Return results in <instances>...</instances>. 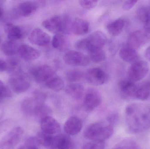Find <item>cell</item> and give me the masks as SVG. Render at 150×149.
I'll use <instances>...</instances> for the list:
<instances>
[{
    "instance_id": "obj_1",
    "label": "cell",
    "mask_w": 150,
    "mask_h": 149,
    "mask_svg": "<svg viewBox=\"0 0 150 149\" xmlns=\"http://www.w3.org/2000/svg\"><path fill=\"white\" fill-rule=\"evenodd\" d=\"M126 123L129 129L135 134L150 129V106L140 103H132L125 110Z\"/></svg>"
},
{
    "instance_id": "obj_2",
    "label": "cell",
    "mask_w": 150,
    "mask_h": 149,
    "mask_svg": "<svg viewBox=\"0 0 150 149\" xmlns=\"http://www.w3.org/2000/svg\"><path fill=\"white\" fill-rule=\"evenodd\" d=\"M72 21L69 16L56 15L46 19L42 22V26L54 34H67L71 31Z\"/></svg>"
},
{
    "instance_id": "obj_3",
    "label": "cell",
    "mask_w": 150,
    "mask_h": 149,
    "mask_svg": "<svg viewBox=\"0 0 150 149\" xmlns=\"http://www.w3.org/2000/svg\"><path fill=\"white\" fill-rule=\"evenodd\" d=\"M114 133L113 127L104 122H97L88 126L84 135L91 141H104L110 138Z\"/></svg>"
},
{
    "instance_id": "obj_4",
    "label": "cell",
    "mask_w": 150,
    "mask_h": 149,
    "mask_svg": "<svg viewBox=\"0 0 150 149\" xmlns=\"http://www.w3.org/2000/svg\"><path fill=\"white\" fill-rule=\"evenodd\" d=\"M12 90L16 94L26 92L31 85V79L26 73L20 71L11 74L8 80Z\"/></svg>"
},
{
    "instance_id": "obj_5",
    "label": "cell",
    "mask_w": 150,
    "mask_h": 149,
    "mask_svg": "<svg viewBox=\"0 0 150 149\" xmlns=\"http://www.w3.org/2000/svg\"><path fill=\"white\" fill-rule=\"evenodd\" d=\"M149 70V64L144 60H137L132 64L128 71V80L136 83L142 79L148 74Z\"/></svg>"
},
{
    "instance_id": "obj_6",
    "label": "cell",
    "mask_w": 150,
    "mask_h": 149,
    "mask_svg": "<svg viewBox=\"0 0 150 149\" xmlns=\"http://www.w3.org/2000/svg\"><path fill=\"white\" fill-rule=\"evenodd\" d=\"M86 50L89 52L102 49L107 41L105 34L100 31H96L84 38Z\"/></svg>"
},
{
    "instance_id": "obj_7",
    "label": "cell",
    "mask_w": 150,
    "mask_h": 149,
    "mask_svg": "<svg viewBox=\"0 0 150 149\" xmlns=\"http://www.w3.org/2000/svg\"><path fill=\"white\" fill-rule=\"evenodd\" d=\"M101 94L95 88H88L84 94L83 106L86 112H92L101 104Z\"/></svg>"
},
{
    "instance_id": "obj_8",
    "label": "cell",
    "mask_w": 150,
    "mask_h": 149,
    "mask_svg": "<svg viewBox=\"0 0 150 149\" xmlns=\"http://www.w3.org/2000/svg\"><path fill=\"white\" fill-rule=\"evenodd\" d=\"M86 81L95 86L102 85L109 80V76L105 71L100 67L91 68L84 74Z\"/></svg>"
},
{
    "instance_id": "obj_9",
    "label": "cell",
    "mask_w": 150,
    "mask_h": 149,
    "mask_svg": "<svg viewBox=\"0 0 150 149\" xmlns=\"http://www.w3.org/2000/svg\"><path fill=\"white\" fill-rule=\"evenodd\" d=\"M66 64L74 66H86L90 62V59L83 53L76 51H69L64 55Z\"/></svg>"
},
{
    "instance_id": "obj_10",
    "label": "cell",
    "mask_w": 150,
    "mask_h": 149,
    "mask_svg": "<svg viewBox=\"0 0 150 149\" xmlns=\"http://www.w3.org/2000/svg\"><path fill=\"white\" fill-rule=\"evenodd\" d=\"M31 74L34 80L38 83H45L54 75L53 69L47 65H42L33 68Z\"/></svg>"
},
{
    "instance_id": "obj_11",
    "label": "cell",
    "mask_w": 150,
    "mask_h": 149,
    "mask_svg": "<svg viewBox=\"0 0 150 149\" xmlns=\"http://www.w3.org/2000/svg\"><path fill=\"white\" fill-rule=\"evenodd\" d=\"M28 39L33 44L39 46H45L49 44L51 38L43 30L36 28L30 32Z\"/></svg>"
},
{
    "instance_id": "obj_12",
    "label": "cell",
    "mask_w": 150,
    "mask_h": 149,
    "mask_svg": "<svg viewBox=\"0 0 150 149\" xmlns=\"http://www.w3.org/2000/svg\"><path fill=\"white\" fill-rule=\"evenodd\" d=\"M23 129L21 127L13 129L7 136L2 149H13L19 143L23 134Z\"/></svg>"
},
{
    "instance_id": "obj_13",
    "label": "cell",
    "mask_w": 150,
    "mask_h": 149,
    "mask_svg": "<svg viewBox=\"0 0 150 149\" xmlns=\"http://www.w3.org/2000/svg\"><path fill=\"white\" fill-rule=\"evenodd\" d=\"M41 131L49 134H59L61 131L59 123L52 116H48L40 122Z\"/></svg>"
},
{
    "instance_id": "obj_14",
    "label": "cell",
    "mask_w": 150,
    "mask_h": 149,
    "mask_svg": "<svg viewBox=\"0 0 150 149\" xmlns=\"http://www.w3.org/2000/svg\"><path fill=\"white\" fill-rule=\"evenodd\" d=\"M43 1H26L19 3L17 8V12L22 17L29 16L35 13L40 6L43 4Z\"/></svg>"
},
{
    "instance_id": "obj_15",
    "label": "cell",
    "mask_w": 150,
    "mask_h": 149,
    "mask_svg": "<svg viewBox=\"0 0 150 149\" xmlns=\"http://www.w3.org/2000/svg\"><path fill=\"white\" fill-rule=\"evenodd\" d=\"M83 127V122L77 116L69 117L64 125V130L67 135L74 136L81 131Z\"/></svg>"
},
{
    "instance_id": "obj_16",
    "label": "cell",
    "mask_w": 150,
    "mask_h": 149,
    "mask_svg": "<svg viewBox=\"0 0 150 149\" xmlns=\"http://www.w3.org/2000/svg\"><path fill=\"white\" fill-rule=\"evenodd\" d=\"M120 94L124 99H130L135 98L137 85L129 80H122L119 85Z\"/></svg>"
},
{
    "instance_id": "obj_17",
    "label": "cell",
    "mask_w": 150,
    "mask_h": 149,
    "mask_svg": "<svg viewBox=\"0 0 150 149\" xmlns=\"http://www.w3.org/2000/svg\"><path fill=\"white\" fill-rule=\"evenodd\" d=\"M5 31L9 41L13 42L23 38L27 34L26 30L11 23L6 24Z\"/></svg>"
},
{
    "instance_id": "obj_18",
    "label": "cell",
    "mask_w": 150,
    "mask_h": 149,
    "mask_svg": "<svg viewBox=\"0 0 150 149\" xmlns=\"http://www.w3.org/2000/svg\"><path fill=\"white\" fill-rule=\"evenodd\" d=\"M148 38L146 33L142 31H133L129 36L128 46L134 49L139 48L145 44Z\"/></svg>"
},
{
    "instance_id": "obj_19",
    "label": "cell",
    "mask_w": 150,
    "mask_h": 149,
    "mask_svg": "<svg viewBox=\"0 0 150 149\" xmlns=\"http://www.w3.org/2000/svg\"><path fill=\"white\" fill-rule=\"evenodd\" d=\"M18 53L21 57L26 61H32L39 58L40 52L28 45L23 44L19 46Z\"/></svg>"
},
{
    "instance_id": "obj_20",
    "label": "cell",
    "mask_w": 150,
    "mask_h": 149,
    "mask_svg": "<svg viewBox=\"0 0 150 149\" xmlns=\"http://www.w3.org/2000/svg\"><path fill=\"white\" fill-rule=\"evenodd\" d=\"M40 144L48 149H57L58 134L53 135L40 132L37 137Z\"/></svg>"
},
{
    "instance_id": "obj_21",
    "label": "cell",
    "mask_w": 150,
    "mask_h": 149,
    "mask_svg": "<svg viewBox=\"0 0 150 149\" xmlns=\"http://www.w3.org/2000/svg\"><path fill=\"white\" fill-rule=\"evenodd\" d=\"M90 23L85 19L76 18L72 21L71 31L74 35L82 36L86 35L90 31Z\"/></svg>"
},
{
    "instance_id": "obj_22",
    "label": "cell",
    "mask_w": 150,
    "mask_h": 149,
    "mask_svg": "<svg viewBox=\"0 0 150 149\" xmlns=\"http://www.w3.org/2000/svg\"><path fill=\"white\" fill-rule=\"evenodd\" d=\"M66 93L76 100L81 99L84 94V87L78 83H71L65 87Z\"/></svg>"
},
{
    "instance_id": "obj_23",
    "label": "cell",
    "mask_w": 150,
    "mask_h": 149,
    "mask_svg": "<svg viewBox=\"0 0 150 149\" xmlns=\"http://www.w3.org/2000/svg\"><path fill=\"white\" fill-rule=\"evenodd\" d=\"M120 56L125 62L131 64L137 61L139 58V55L136 50L128 45L121 49Z\"/></svg>"
},
{
    "instance_id": "obj_24",
    "label": "cell",
    "mask_w": 150,
    "mask_h": 149,
    "mask_svg": "<svg viewBox=\"0 0 150 149\" xmlns=\"http://www.w3.org/2000/svg\"><path fill=\"white\" fill-rule=\"evenodd\" d=\"M126 24L124 18H119L109 22L107 25L108 33L112 36H119L123 31Z\"/></svg>"
},
{
    "instance_id": "obj_25",
    "label": "cell",
    "mask_w": 150,
    "mask_h": 149,
    "mask_svg": "<svg viewBox=\"0 0 150 149\" xmlns=\"http://www.w3.org/2000/svg\"><path fill=\"white\" fill-rule=\"evenodd\" d=\"M150 95V82L144 81L137 85L135 98L140 100L148 99Z\"/></svg>"
},
{
    "instance_id": "obj_26",
    "label": "cell",
    "mask_w": 150,
    "mask_h": 149,
    "mask_svg": "<svg viewBox=\"0 0 150 149\" xmlns=\"http://www.w3.org/2000/svg\"><path fill=\"white\" fill-rule=\"evenodd\" d=\"M52 110L49 106L45 103L38 105L34 110L33 116H35L38 120L41 122L43 119L48 116H51Z\"/></svg>"
},
{
    "instance_id": "obj_27",
    "label": "cell",
    "mask_w": 150,
    "mask_h": 149,
    "mask_svg": "<svg viewBox=\"0 0 150 149\" xmlns=\"http://www.w3.org/2000/svg\"><path fill=\"white\" fill-rule=\"evenodd\" d=\"M40 104L43 103H39L33 97L27 98L22 103V110L26 115L29 116L33 115L35 108Z\"/></svg>"
},
{
    "instance_id": "obj_28",
    "label": "cell",
    "mask_w": 150,
    "mask_h": 149,
    "mask_svg": "<svg viewBox=\"0 0 150 149\" xmlns=\"http://www.w3.org/2000/svg\"><path fill=\"white\" fill-rule=\"evenodd\" d=\"M48 88L54 92H59L64 88L63 79L59 76H53L45 83Z\"/></svg>"
},
{
    "instance_id": "obj_29",
    "label": "cell",
    "mask_w": 150,
    "mask_h": 149,
    "mask_svg": "<svg viewBox=\"0 0 150 149\" xmlns=\"http://www.w3.org/2000/svg\"><path fill=\"white\" fill-rule=\"evenodd\" d=\"M73 140L67 135L58 134L57 149H75Z\"/></svg>"
},
{
    "instance_id": "obj_30",
    "label": "cell",
    "mask_w": 150,
    "mask_h": 149,
    "mask_svg": "<svg viewBox=\"0 0 150 149\" xmlns=\"http://www.w3.org/2000/svg\"><path fill=\"white\" fill-rule=\"evenodd\" d=\"M112 149H142L138 143L131 139H125L116 144Z\"/></svg>"
},
{
    "instance_id": "obj_31",
    "label": "cell",
    "mask_w": 150,
    "mask_h": 149,
    "mask_svg": "<svg viewBox=\"0 0 150 149\" xmlns=\"http://www.w3.org/2000/svg\"><path fill=\"white\" fill-rule=\"evenodd\" d=\"M19 46L15 42L8 41L2 45L1 50L3 53L7 56H12L18 52Z\"/></svg>"
},
{
    "instance_id": "obj_32",
    "label": "cell",
    "mask_w": 150,
    "mask_h": 149,
    "mask_svg": "<svg viewBox=\"0 0 150 149\" xmlns=\"http://www.w3.org/2000/svg\"><path fill=\"white\" fill-rule=\"evenodd\" d=\"M136 16L137 19L144 24L149 22L150 21V8L141 7L137 11Z\"/></svg>"
},
{
    "instance_id": "obj_33",
    "label": "cell",
    "mask_w": 150,
    "mask_h": 149,
    "mask_svg": "<svg viewBox=\"0 0 150 149\" xmlns=\"http://www.w3.org/2000/svg\"><path fill=\"white\" fill-rule=\"evenodd\" d=\"M66 38L62 34H56L52 40L53 47L57 50H64L67 45Z\"/></svg>"
},
{
    "instance_id": "obj_34",
    "label": "cell",
    "mask_w": 150,
    "mask_h": 149,
    "mask_svg": "<svg viewBox=\"0 0 150 149\" xmlns=\"http://www.w3.org/2000/svg\"><path fill=\"white\" fill-rule=\"evenodd\" d=\"M84 76L82 71L79 70H72L69 71L66 75L67 80L70 83H76L81 80Z\"/></svg>"
},
{
    "instance_id": "obj_35",
    "label": "cell",
    "mask_w": 150,
    "mask_h": 149,
    "mask_svg": "<svg viewBox=\"0 0 150 149\" xmlns=\"http://www.w3.org/2000/svg\"><path fill=\"white\" fill-rule=\"evenodd\" d=\"M89 59L95 63H100L106 59V55L103 49L89 52Z\"/></svg>"
},
{
    "instance_id": "obj_36",
    "label": "cell",
    "mask_w": 150,
    "mask_h": 149,
    "mask_svg": "<svg viewBox=\"0 0 150 149\" xmlns=\"http://www.w3.org/2000/svg\"><path fill=\"white\" fill-rule=\"evenodd\" d=\"M105 143L103 141H91L83 145L82 149H105Z\"/></svg>"
},
{
    "instance_id": "obj_37",
    "label": "cell",
    "mask_w": 150,
    "mask_h": 149,
    "mask_svg": "<svg viewBox=\"0 0 150 149\" xmlns=\"http://www.w3.org/2000/svg\"><path fill=\"white\" fill-rule=\"evenodd\" d=\"M12 96V93L8 87L0 80V102L3 99L6 98H10Z\"/></svg>"
},
{
    "instance_id": "obj_38",
    "label": "cell",
    "mask_w": 150,
    "mask_h": 149,
    "mask_svg": "<svg viewBox=\"0 0 150 149\" xmlns=\"http://www.w3.org/2000/svg\"><path fill=\"white\" fill-rule=\"evenodd\" d=\"M98 1L95 0H84L79 1V3L82 8L90 10L94 8L97 5Z\"/></svg>"
},
{
    "instance_id": "obj_39",
    "label": "cell",
    "mask_w": 150,
    "mask_h": 149,
    "mask_svg": "<svg viewBox=\"0 0 150 149\" xmlns=\"http://www.w3.org/2000/svg\"><path fill=\"white\" fill-rule=\"evenodd\" d=\"M33 97L40 103H45L47 95L45 93L40 91H34L33 93Z\"/></svg>"
},
{
    "instance_id": "obj_40",
    "label": "cell",
    "mask_w": 150,
    "mask_h": 149,
    "mask_svg": "<svg viewBox=\"0 0 150 149\" xmlns=\"http://www.w3.org/2000/svg\"><path fill=\"white\" fill-rule=\"evenodd\" d=\"M119 116L118 114L116 113H113L109 115L108 116L107 118V120L109 125L113 127V126L117 123L119 121Z\"/></svg>"
},
{
    "instance_id": "obj_41",
    "label": "cell",
    "mask_w": 150,
    "mask_h": 149,
    "mask_svg": "<svg viewBox=\"0 0 150 149\" xmlns=\"http://www.w3.org/2000/svg\"><path fill=\"white\" fill-rule=\"evenodd\" d=\"M137 2L136 0H129L126 1L122 5V9L124 10H127L132 8Z\"/></svg>"
},
{
    "instance_id": "obj_42",
    "label": "cell",
    "mask_w": 150,
    "mask_h": 149,
    "mask_svg": "<svg viewBox=\"0 0 150 149\" xmlns=\"http://www.w3.org/2000/svg\"><path fill=\"white\" fill-rule=\"evenodd\" d=\"M8 68V65L5 61L0 60V72H3L6 71Z\"/></svg>"
},
{
    "instance_id": "obj_43",
    "label": "cell",
    "mask_w": 150,
    "mask_h": 149,
    "mask_svg": "<svg viewBox=\"0 0 150 149\" xmlns=\"http://www.w3.org/2000/svg\"><path fill=\"white\" fill-rule=\"evenodd\" d=\"M145 55L147 59L150 61V46L147 48L145 52Z\"/></svg>"
},
{
    "instance_id": "obj_44",
    "label": "cell",
    "mask_w": 150,
    "mask_h": 149,
    "mask_svg": "<svg viewBox=\"0 0 150 149\" xmlns=\"http://www.w3.org/2000/svg\"><path fill=\"white\" fill-rule=\"evenodd\" d=\"M3 14V12L2 9L0 7V20L1 19L2 17Z\"/></svg>"
},
{
    "instance_id": "obj_45",
    "label": "cell",
    "mask_w": 150,
    "mask_h": 149,
    "mask_svg": "<svg viewBox=\"0 0 150 149\" xmlns=\"http://www.w3.org/2000/svg\"><path fill=\"white\" fill-rule=\"evenodd\" d=\"M1 36H0V43H1Z\"/></svg>"
}]
</instances>
